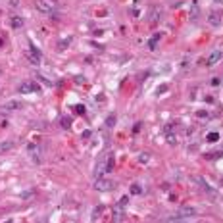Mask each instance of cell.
I'll list each match as a JSON object with an SVG mask.
<instances>
[{"mask_svg":"<svg viewBox=\"0 0 223 223\" xmlns=\"http://www.w3.org/2000/svg\"><path fill=\"white\" fill-rule=\"evenodd\" d=\"M10 6H12V8H17V6H19V0H12V2H10Z\"/></svg>","mask_w":223,"mask_h":223,"instance_id":"cell-24","label":"cell"},{"mask_svg":"<svg viewBox=\"0 0 223 223\" xmlns=\"http://www.w3.org/2000/svg\"><path fill=\"white\" fill-rule=\"evenodd\" d=\"M69 123H71V121H69V119H65V117L62 119V125H64V127H65V125H69Z\"/></svg>","mask_w":223,"mask_h":223,"instance_id":"cell-25","label":"cell"},{"mask_svg":"<svg viewBox=\"0 0 223 223\" xmlns=\"http://www.w3.org/2000/svg\"><path fill=\"white\" fill-rule=\"evenodd\" d=\"M167 142H169V144H177V139L171 137V135H167Z\"/></svg>","mask_w":223,"mask_h":223,"instance_id":"cell-22","label":"cell"},{"mask_svg":"<svg viewBox=\"0 0 223 223\" xmlns=\"http://www.w3.org/2000/svg\"><path fill=\"white\" fill-rule=\"evenodd\" d=\"M221 58H223V52H221V50H214V52H211V54L208 56L206 65H208V68H211V65H216V64H217Z\"/></svg>","mask_w":223,"mask_h":223,"instance_id":"cell-7","label":"cell"},{"mask_svg":"<svg viewBox=\"0 0 223 223\" xmlns=\"http://www.w3.org/2000/svg\"><path fill=\"white\" fill-rule=\"evenodd\" d=\"M211 85H214V87H217V85H219V79H217V77H216V79H211Z\"/></svg>","mask_w":223,"mask_h":223,"instance_id":"cell-26","label":"cell"},{"mask_svg":"<svg viewBox=\"0 0 223 223\" xmlns=\"http://www.w3.org/2000/svg\"><path fill=\"white\" fill-rule=\"evenodd\" d=\"M40 88L35 81H23L19 85V94H29V93H39Z\"/></svg>","mask_w":223,"mask_h":223,"instance_id":"cell-5","label":"cell"},{"mask_svg":"<svg viewBox=\"0 0 223 223\" xmlns=\"http://www.w3.org/2000/svg\"><path fill=\"white\" fill-rule=\"evenodd\" d=\"M12 27H14V29L23 27V19H21V17H12Z\"/></svg>","mask_w":223,"mask_h":223,"instance_id":"cell-14","label":"cell"},{"mask_svg":"<svg viewBox=\"0 0 223 223\" xmlns=\"http://www.w3.org/2000/svg\"><path fill=\"white\" fill-rule=\"evenodd\" d=\"M208 21H210V25H214V27L219 25V23H221V14H219V12H211V14L208 16Z\"/></svg>","mask_w":223,"mask_h":223,"instance_id":"cell-10","label":"cell"},{"mask_svg":"<svg viewBox=\"0 0 223 223\" xmlns=\"http://www.w3.org/2000/svg\"><path fill=\"white\" fill-rule=\"evenodd\" d=\"M129 204V198L127 196H123L119 200V202L114 206V210H112V221L114 223H121L123 221V216H125V206Z\"/></svg>","mask_w":223,"mask_h":223,"instance_id":"cell-2","label":"cell"},{"mask_svg":"<svg viewBox=\"0 0 223 223\" xmlns=\"http://www.w3.org/2000/svg\"><path fill=\"white\" fill-rule=\"evenodd\" d=\"M148 158H150V156H148L146 152H142V154H139V162H142V164H146V162H148Z\"/></svg>","mask_w":223,"mask_h":223,"instance_id":"cell-19","label":"cell"},{"mask_svg":"<svg viewBox=\"0 0 223 223\" xmlns=\"http://www.w3.org/2000/svg\"><path fill=\"white\" fill-rule=\"evenodd\" d=\"M196 17H198V4H196V2H192V12H191V19L194 21Z\"/></svg>","mask_w":223,"mask_h":223,"instance_id":"cell-18","label":"cell"},{"mask_svg":"<svg viewBox=\"0 0 223 223\" xmlns=\"http://www.w3.org/2000/svg\"><path fill=\"white\" fill-rule=\"evenodd\" d=\"M194 214H196V210L191 208V206H181L179 208V216L181 217H188V216H194Z\"/></svg>","mask_w":223,"mask_h":223,"instance_id":"cell-9","label":"cell"},{"mask_svg":"<svg viewBox=\"0 0 223 223\" xmlns=\"http://www.w3.org/2000/svg\"><path fill=\"white\" fill-rule=\"evenodd\" d=\"M69 42H71V37H68V39L60 40V42H58V50H64V48H68V46H69Z\"/></svg>","mask_w":223,"mask_h":223,"instance_id":"cell-13","label":"cell"},{"mask_svg":"<svg viewBox=\"0 0 223 223\" xmlns=\"http://www.w3.org/2000/svg\"><path fill=\"white\" fill-rule=\"evenodd\" d=\"M35 8L42 14H52L54 12V4H50L48 0H35Z\"/></svg>","mask_w":223,"mask_h":223,"instance_id":"cell-6","label":"cell"},{"mask_svg":"<svg viewBox=\"0 0 223 223\" xmlns=\"http://www.w3.org/2000/svg\"><path fill=\"white\" fill-rule=\"evenodd\" d=\"M206 158H208V160H216V158H221V152H214V154H208Z\"/></svg>","mask_w":223,"mask_h":223,"instance_id":"cell-20","label":"cell"},{"mask_svg":"<svg viewBox=\"0 0 223 223\" xmlns=\"http://www.w3.org/2000/svg\"><path fill=\"white\" fill-rule=\"evenodd\" d=\"M39 223H46V219H42V221H39Z\"/></svg>","mask_w":223,"mask_h":223,"instance_id":"cell-27","label":"cell"},{"mask_svg":"<svg viewBox=\"0 0 223 223\" xmlns=\"http://www.w3.org/2000/svg\"><path fill=\"white\" fill-rule=\"evenodd\" d=\"M27 58H29V62H31L33 65H39V64H40V52H39L37 48H29V50H27Z\"/></svg>","mask_w":223,"mask_h":223,"instance_id":"cell-8","label":"cell"},{"mask_svg":"<svg viewBox=\"0 0 223 223\" xmlns=\"http://www.w3.org/2000/svg\"><path fill=\"white\" fill-rule=\"evenodd\" d=\"M114 187H116V183L110 181V179H104V177H100V179L94 181V188H96V191H100V192H108V191H112Z\"/></svg>","mask_w":223,"mask_h":223,"instance_id":"cell-3","label":"cell"},{"mask_svg":"<svg viewBox=\"0 0 223 223\" xmlns=\"http://www.w3.org/2000/svg\"><path fill=\"white\" fill-rule=\"evenodd\" d=\"M140 192H142V187L137 185V183H133L131 185V194H140Z\"/></svg>","mask_w":223,"mask_h":223,"instance_id":"cell-16","label":"cell"},{"mask_svg":"<svg viewBox=\"0 0 223 223\" xmlns=\"http://www.w3.org/2000/svg\"><path fill=\"white\" fill-rule=\"evenodd\" d=\"M39 79H40V81H42L44 85H52V81H48V79H44V77H42V75H39Z\"/></svg>","mask_w":223,"mask_h":223,"instance_id":"cell-23","label":"cell"},{"mask_svg":"<svg viewBox=\"0 0 223 223\" xmlns=\"http://www.w3.org/2000/svg\"><path fill=\"white\" fill-rule=\"evenodd\" d=\"M14 148V140H4V142H0V154H4L8 150H12Z\"/></svg>","mask_w":223,"mask_h":223,"instance_id":"cell-11","label":"cell"},{"mask_svg":"<svg viewBox=\"0 0 223 223\" xmlns=\"http://www.w3.org/2000/svg\"><path fill=\"white\" fill-rule=\"evenodd\" d=\"M158 40H160V33H158V35H154V37H152V40L148 42V48H150V50H154V48H156V42H158Z\"/></svg>","mask_w":223,"mask_h":223,"instance_id":"cell-17","label":"cell"},{"mask_svg":"<svg viewBox=\"0 0 223 223\" xmlns=\"http://www.w3.org/2000/svg\"><path fill=\"white\" fill-rule=\"evenodd\" d=\"M216 2H223V0H216Z\"/></svg>","mask_w":223,"mask_h":223,"instance_id":"cell-28","label":"cell"},{"mask_svg":"<svg viewBox=\"0 0 223 223\" xmlns=\"http://www.w3.org/2000/svg\"><path fill=\"white\" fill-rule=\"evenodd\" d=\"M102 210H104L102 206H98V208H94V210H93V219H94V221H96V219H100V216H102Z\"/></svg>","mask_w":223,"mask_h":223,"instance_id":"cell-15","label":"cell"},{"mask_svg":"<svg viewBox=\"0 0 223 223\" xmlns=\"http://www.w3.org/2000/svg\"><path fill=\"white\" fill-rule=\"evenodd\" d=\"M217 139H219L217 133H210V135H208V140H210V142H214V140H217Z\"/></svg>","mask_w":223,"mask_h":223,"instance_id":"cell-21","label":"cell"},{"mask_svg":"<svg viewBox=\"0 0 223 223\" xmlns=\"http://www.w3.org/2000/svg\"><path fill=\"white\" fill-rule=\"evenodd\" d=\"M162 16H164L162 6H152V8H150V12H148V21H150L152 25H156L158 21H162Z\"/></svg>","mask_w":223,"mask_h":223,"instance_id":"cell-4","label":"cell"},{"mask_svg":"<svg viewBox=\"0 0 223 223\" xmlns=\"http://www.w3.org/2000/svg\"><path fill=\"white\" fill-rule=\"evenodd\" d=\"M112 167H114V156H110V154L100 156L98 162H96V167H94V177L96 179L104 177V173H108Z\"/></svg>","mask_w":223,"mask_h":223,"instance_id":"cell-1","label":"cell"},{"mask_svg":"<svg viewBox=\"0 0 223 223\" xmlns=\"http://www.w3.org/2000/svg\"><path fill=\"white\" fill-rule=\"evenodd\" d=\"M19 108H21L19 102H6L2 106V112H12V110H19Z\"/></svg>","mask_w":223,"mask_h":223,"instance_id":"cell-12","label":"cell"}]
</instances>
